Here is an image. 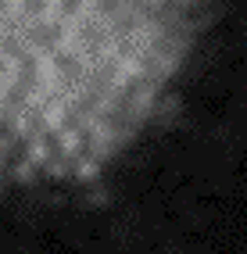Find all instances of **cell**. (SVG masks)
Wrapping results in <instances>:
<instances>
[{
    "instance_id": "cell-1",
    "label": "cell",
    "mask_w": 247,
    "mask_h": 254,
    "mask_svg": "<svg viewBox=\"0 0 247 254\" xmlns=\"http://www.w3.org/2000/svg\"><path fill=\"white\" fill-rule=\"evenodd\" d=\"M197 0H0V161L90 165L147 122Z\"/></svg>"
}]
</instances>
